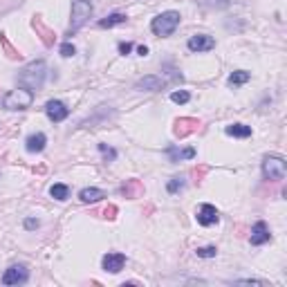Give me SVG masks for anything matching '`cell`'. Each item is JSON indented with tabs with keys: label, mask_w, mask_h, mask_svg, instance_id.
<instances>
[{
	"label": "cell",
	"mask_w": 287,
	"mask_h": 287,
	"mask_svg": "<svg viewBox=\"0 0 287 287\" xmlns=\"http://www.w3.org/2000/svg\"><path fill=\"white\" fill-rule=\"evenodd\" d=\"M170 162H182V159H193L195 157V148H178V146H170L166 148Z\"/></svg>",
	"instance_id": "14"
},
{
	"label": "cell",
	"mask_w": 287,
	"mask_h": 287,
	"mask_svg": "<svg viewBox=\"0 0 287 287\" xmlns=\"http://www.w3.org/2000/svg\"><path fill=\"white\" fill-rule=\"evenodd\" d=\"M189 99H191V94L186 92V90H175V92L170 94V101L173 103H189Z\"/></svg>",
	"instance_id": "24"
},
{
	"label": "cell",
	"mask_w": 287,
	"mask_h": 287,
	"mask_svg": "<svg viewBox=\"0 0 287 287\" xmlns=\"http://www.w3.org/2000/svg\"><path fill=\"white\" fill-rule=\"evenodd\" d=\"M198 222L202 224V226H211V224H218V220H220V215H218V209H215L213 204H202L198 209Z\"/></svg>",
	"instance_id": "10"
},
{
	"label": "cell",
	"mask_w": 287,
	"mask_h": 287,
	"mask_svg": "<svg viewBox=\"0 0 287 287\" xmlns=\"http://www.w3.org/2000/svg\"><path fill=\"white\" fill-rule=\"evenodd\" d=\"M45 114L49 117V122L59 124V122H63V119H68L70 110L63 101H56V99H54V101H47V105H45Z\"/></svg>",
	"instance_id": "7"
},
{
	"label": "cell",
	"mask_w": 287,
	"mask_h": 287,
	"mask_svg": "<svg viewBox=\"0 0 287 287\" xmlns=\"http://www.w3.org/2000/svg\"><path fill=\"white\" fill-rule=\"evenodd\" d=\"M137 52H139V56H148V47H146V45H139Z\"/></svg>",
	"instance_id": "32"
},
{
	"label": "cell",
	"mask_w": 287,
	"mask_h": 287,
	"mask_svg": "<svg viewBox=\"0 0 287 287\" xmlns=\"http://www.w3.org/2000/svg\"><path fill=\"white\" fill-rule=\"evenodd\" d=\"M195 254L200 256V258H215V254H218V249L215 247H200Z\"/></svg>",
	"instance_id": "26"
},
{
	"label": "cell",
	"mask_w": 287,
	"mask_h": 287,
	"mask_svg": "<svg viewBox=\"0 0 287 287\" xmlns=\"http://www.w3.org/2000/svg\"><path fill=\"white\" fill-rule=\"evenodd\" d=\"M114 213H117V209H114V206H108V209H105V218H114Z\"/></svg>",
	"instance_id": "31"
},
{
	"label": "cell",
	"mask_w": 287,
	"mask_h": 287,
	"mask_svg": "<svg viewBox=\"0 0 287 287\" xmlns=\"http://www.w3.org/2000/svg\"><path fill=\"white\" fill-rule=\"evenodd\" d=\"M38 224H41V222H38L36 218H27V220H25V229H29V231H32V229H36Z\"/></svg>",
	"instance_id": "29"
},
{
	"label": "cell",
	"mask_w": 287,
	"mask_h": 287,
	"mask_svg": "<svg viewBox=\"0 0 287 287\" xmlns=\"http://www.w3.org/2000/svg\"><path fill=\"white\" fill-rule=\"evenodd\" d=\"M202 7H211V9H224L229 7V0H198Z\"/></svg>",
	"instance_id": "23"
},
{
	"label": "cell",
	"mask_w": 287,
	"mask_h": 287,
	"mask_svg": "<svg viewBox=\"0 0 287 287\" xmlns=\"http://www.w3.org/2000/svg\"><path fill=\"white\" fill-rule=\"evenodd\" d=\"M99 150H101V155H103L105 162H114V159H117V150L110 148L108 144H99Z\"/></svg>",
	"instance_id": "22"
},
{
	"label": "cell",
	"mask_w": 287,
	"mask_h": 287,
	"mask_svg": "<svg viewBox=\"0 0 287 287\" xmlns=\"http://www.w3.org/2000/svg\"><path fill=\"white\" fill-rule=\"evenodd\" d=\"M126 265V256L122 251H108L103 256V269L110 271V274H119Z\"/></svg>",
	"instance_id": "8"
},
{
	"label": "cell",
	"mask_w": 287,
	"mask_h": 287,
	"mask_svg": "<svg viewBox=\"0 0 287 287\" xmlns=\"http://www.w3.org/2000/svg\"><path fill=\"white\" fill-rule=\"evenodd\" d=\"M135 88H137V90H146V92H157V90L166 88V79L164 77H157V74H150V77L139 79Z\"/></svg>",
	"instance_id": "12"
},
{
	"label": "cell",
	"mask_w": 287,
	"mask_h": 287,
	"mask_svg": "<svg viewBox=\"0 0 287 287\" xmlns=\"http://www.w3.org/2000/svg\"><path fill=\"white\" fill-rule=\"evenodd\" d=\"M79 198H81V202H85V204H92V202H99V200H103L105 193H103L101 189L88 186V189H83L81 193H79Z\"/></svg>",
	"instance_id": "16"
},
{
	"label": "cell",
	"mask_w": 287,
	"mask_h": 287,
	"mask_svg": "<svg viewBox=\"0 0 287 287\" xmlns=\"http://www.w3.org/2000/svg\"><path fill=\"white\" fill-rule=\"evenodd\" d=\"M45 77H47V63L38 59V61L27 63L21 70V74H18V83H21V88H27V90H32L34 92V90L43 88Z\"/></svg>",
	"instance_id": "1"
},
{
	"label": "cell",
	"mask_w": 287,
	"mask_h": 287,
	"mask_svg": "<svg viewBox=\"0 0 287 287\" xmlns=\"http://www.w3.org/2000/svg\"><path fill=\"white\" fill-rule=\"evenodd\" d=\"M215 47V41L206 34H195V36L189 38V49L191 52H209V49Z\"/></svg>",
	"instance_id": "11"
},
{
	"label": "cell",
	"mask_w": 287,
	"mask_h": 287,
	"mask_svg": "<svg viewBox=\"0 0 287 287\" xmlns=\"http://www.w3.org/2000/svg\"><path fill=\"white\" fill-rule=\"evenodd\" d=\"M229 137H251V128L249 126H245V124H231V126H226V130H224Z\"/></svg>",
	"instance_id": "17"
},
{
	"label": "cell",
	"mask_w": 287,
	"mask_h": 287,
	"mask_svg": "<svg viewBox=\"0 0 287 287\" xmlns=\"http://www.w3.org/2000/svg\"><path fill=\"white\" fill-rule=\"evenodd\" d=\"M122 193H126L128 198H137V195L142 193V184H139L137 180H130L128 184H124V186H122Z\"/></svg>",
	"instance_id": "21"
},
{
	"label": "cell",
	"mask_w": 287,
	"mask_h": 287,
	"mask_svg": "<svg viewBox=\"0 0 287 287\" xmlns=\"http://www.w3.org/2000/svg\"><path fill=\"white\" fill-rule=\"evenodd\" d=\"M198 128H200V122H198V119L184 117V119H178V122H175L173 133H175V137H186L189 133H193V130H198Z\"/></svg>",
	"instance_id": "13"
},
{
	"label": "cell",
	"mask_w": 287,
	"mask_h": 287,
	"mask_svg": "<svg viewBox=\"0 0 287 287\" xmlns=\"http://www.w3.org/2000/svg\"><path fill=\"white\" fill-rule=\"evenodd\" d=\"M249 79H251V74H249V72H245V70H236V72L229 77V85L238 88V85H243V83L249 81Z\"/></svg>",
	"instance_id": "20"
},
{
	"label": "cell",
	"mask_w": 287,
	"mask_h": 287,
	"mask_svg": "<svg viewBox=\"0 0 287 287\" xmlns=\"http://www.w3.org/2000/svg\"><path fill=\"white\" fill-rule=\"evenodd\" d=\"M49 195H52L54 200H59V202H63V200L70 198V186L68 184H54L52 189H49Z\"/></svg>",
	"instance_id": "18"
},
{
	"label": "cell",
	"mask_w": 287,
	"mask_h": 287,
	"mask_svg": "<svg viewBox=\"0 0 287 287\" xmlns=\"http://www.w3.org/2000/svg\"><path fill=\"white\" fill-rule=\"evenodd\" d=\"M251 245H256V247H260V245H265V243H269L271 240V231H269V226H267L263 220H258L254 226H251Z\"/></svg>",
	"instance_id": "9"
},
{
	"label": "cell",
	"mask_w": 287,
	"mask_h": 287,
	"mask_svg": "<svg viewBox=\"0 0 287 287\" xmlns=\"http://www.w3.org/2000/svg\"><path fill=\"white\" fill-rule=\"evenodd\" d=\"M29 280V269L25 265H12L3 274V285H23Z\"/></svg>",
	"instance_id": "6"
},
{
	"label": "cell",
	"mask_w": 287,
	"mask_h": 287,
	"mask_svg": "<svg viewBox=\"0 0 287 287\" xmlns=\"http://www.w3.org/2000/svg\"><path fill=\"white\" fill-rule=\"evenodd\" d=\"M45 144H47V137H45L43 133H34L27 137V142H25V148H27V153H41L45 148Z\"/></svg>",
	"instance_id": "15"
},
{
	"label": "cell",
	"mask_w": 287,
	"mask_h": 287,
	"mask_svg": "<svg viewBox=\"0 0 287 287\" xmlns=\"http://www.w3.org/2000/svg\"><path fill=\"white\" fill-rule=\"evenodd\" d=\"M180 14L178 12H162L159 16L153 18V23H150V29H153L155 36H170V34L178 29L180 25Z\"/></svg>",
	"instance_id": "3"
},
{
	"label": "cell",
	"mask_w": 287,
	"mask_h": 287,
	"mask_svg": "<svg viewBox=\"0 0 287 287\" xmlns=\"http://www.w3.org/2000/svg\"><path fill=\"white\" fill-rule=\"evenodd\" d=\"M263 175L269 182H280L287 175V162L280 155H267L263 159Z\"/></svg>",
	"instance_id": "4"
},
{
	"label": "cell",
	"mask_w": 287,
	"mask_h": 287,
	"mask_svg": "<svg viewBox=\"0 0 287 287\" xmlns=\"http://www.w3.org/2000/svg\"><path fill=\"white\" fill-rule=\"evenodd\" d=\"M122 23H126L124 14H110V16H105L99 21V27L105 29V27H114V25H122Z\"/></svg>",
	"instance_id": "19"
},
{
	"label": "cell",
	"mask_w": 287,
	"mask_h": 287,
	"mask_svg": "<svg viewBox=\"0 0 287 287\" xmlns=\"http://www.w3.org/2000/svg\"><path fill=\"white\" fill-rule=\"evenodd\" d=\"M130 49H133V43H119V54H130Z\"/></svg>",
	"instance_id": "30"
},
{
	"label": "cell",
	"mask_w": 287,
	"mask_h": 287,
	"mask_svg": "<svg viewBox=\"0 0 287 287\" xmlns=\"http://www.w3.org/2000/svg\"><path fill=\"white\" fill-rule=\"evenodd\" d=\"M184 184H186L184 178H173L168 184H166V189H168V193H178L180 189H184Z\"/></svg>",
	"instance_id": "25"
},
{
	"label": "cell",
	"mask_w": 287,
	"mask_h": 287,
	"mask_svg": "<svg viewBox=\"0 0 287 287\" xmlns=\"http://www.w3.org/2000/svg\"><path fill=\"white\" fill-rule=\"evenodd\" d=\"M34 101V92L27 88H16V90H9L3 99H0V105L5 110H27Z\"/></svg>",
	"instance_id": "2"
},
{
	"label": "cell",
	"mask_w": 287,
	"mask_h": 287,
	"mask_svg": "<svg viewBox=\"0 0 287 287\" xmlns=\"http://www.w3.org/2000/svg\"><path fill=\"white\" fill-rule=\"evenodd\" d=\"M59 52H61V56L70 59V56H74V54H77V47H74L72 43H63V45H61V49H59Z\"/></svg>",
	"instance_id": "27"
},
{
	"label": "cell",
	"mask_w": 287,
	"mask_h": 287,
	"mask_svg": "<svg viewBox=\"0 0 287 287\" xmlns=\"http://www.w3.org/2000/svg\"><path fill=\"white\" fill-rule=\"evenodd\" d=\"M234 285H258V287H267L265 280H256V278H240V280H234Z\"/></svg>",
	"instance_id": "28"
},
{
	"label": "cell",
	"mask_w": 287,
	"mask_h": 287,
	"mask_svg": "<svg viewBox=\"0 0 287 287\" xmlns=\"http://www.w3.org/2000/svg\"><path fill=\"white\" fill-rule=\"evenodd\" d=\"M94 7L90 0H72V12H70V18H72V32L79 27H83L85 23L90 21Z\"/></svg>",
	"instance_id": "5"
}]
</instances>
